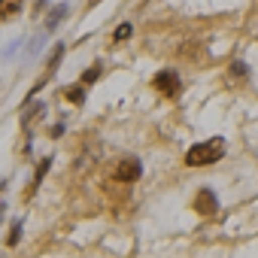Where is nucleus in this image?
<instances>
[{
	"mask_svg": "<svg viewBox=\"0 0 258 258\" xmlns=\"http://www.w3.org/2000/svg\"><path fill=\"white\" fill-rule=\"evenodd\" d=\"M22 4H25V0H0V22H4V19H13V16L22 10Z\"/></svg>",
	"mask_w": 258,
	"mask_h": 258,
	"instance_id": "39448f33",
	"label": "nucleus"
},
{
	"mask_svg": "<svg viewBox=\"0 0 258 258\" xmlns=\"http://www.w3.org/2000/svg\"><path fill=\"white\" fill-rule=\"evenodd\" d=\"M64 13H67V7H55V13H52V16H49V19H46V28H49V31H52V28H55V25H58V22H61V16H64Z\"/></svg>",
	"mask_w": 258,
	"mask_h": 258,
	"instance_id": "6e6552de",
	"label": "nucleus"
},
{
	"mask_svg": "<svg viewBox=\"0 0 258 258\" xmlns=\"http://www.w3.org/2000/svg\"><path fill=\"white\" fill-rule=\"evenodd\" d=\"M222 155H225V140L216 137V140H204V143L191 146L185 152V164L188 167H207V164H216Z\"/></svg>",
	"mask_w": 258,
	"mask_h": 258,
	"instance_id": "f257e3e1",
	"label": "nucleus"
},
{
	"mask_svg": "<svg viewBox=\"0 0 258 258\" xmlns=\"http://www.w3.org/2000/svg\"><path fill=\"white\" fill-rule=\"evenodd\" d=\"M131 31H134L131 25H118V31L112 34V40H115V43H121V40H127V37H131Z\"/></svg>",
	"mask_w": 258,
	"mask_h": 258,
	"instance_id": "1a4fd4ad",
	"label": "nucleus"
},
{
	"mask_svg": "<svg viewBox=\"0 0 258 258\" xmlns=\"http://www.w3.org/2000/svg\"><path fill=\"white\" fill-rule=\"evenodd\" d=\"M19 240H22V222H16V225H13V231H10V237H7V243H10V246H16Z\"/></svg>",
	"mask_w": 258,
	"mask_h": 258,
	"instance_id": "9d476101",
	"label": "nucleus"
},
{
	"mask_svg": "<svg viewBox=\"0 0 258 258\" xmlns=\"http://www.w3.org/2000/svg\"><path fill=\"white\" fill-rule=\"evenodd\" d=\"M152 85H155L164 97H176V94L182 91V82H179V76H176L173 70H161V73H155Z\"/></svg>",
	"mask_w": 258,
	"mask_h": 258,
	"instance_id": "7ed1b4c3",
	"label": "nucleus"
},
{
	"mask_svg": "<svg viewBox=\"0 0 258 258\" xmlns=\"http://www.w3.org/2000/svg\"><path fill=\"white\" fill-rule=\"evenodd\" d=\"M37 112H43V103H28V109L22 112V124L28 127V124H31V118H34Z\"/></svg>",
	"mask_w": 258,
	"mask_h": 258,
	"instance_id": "423d86ee",
	"label": "nucleus"
},
{
	"mask_svg": "<svg viewBox=\"0 0 258 258\" xmlns=\"http://www.w3.org/2000/svg\"><path fill=\"white\" fill-rule=\"evenodd\" d=\"M195 210H198L201 216H213V213L219 210V198H216L210 188H201V191L195 195Z\"/></svg>",
	"mask_w": 258,
	"mask_h": 258,
	"instance_id": "20e7f679",
	"label": "nucleus"
},
{
	"mask_svg": "<svg viewBox=\"0 0 258 258\" xmlns=\"http://www.w3.org/2000/svg\"><path fill=\"white\" fill-rule=\"evenodd\" d=\"M97 4H100V0H88V7H97Z\"/></svg>",
	"mask_w": 258,
	"mask_h": 258,
	"instance_id": "4468645a",
	"label": "nucleus"
},
{
	"mask_svg": "<svg viewBox=\"0 0 258 258\" xmlns=\"http://www.w3.org/2000/svg\"><path fill=\"white\" fill-rule=\"evenodd\" d=\"M140 176H143V164L137 158H121L112 173V179H118V182H137Z\"/></svg>",
	"mask_w": 258,
	"mask_h": 258,
	"instance_id": "f03ea898",
	"label": "nucleus"
},
{
	"mask_svg": "<svg viewBox=\"0 0 258 258\" xmlns=\"http://www.w3.org/2000/svg\"><path fill=\"white\" fill-rule=\"evenodd\" d=\"M49 167H52V158H43V161H40V167H37V176H34V185H31V188H37V185L43 182V176H46V170H49Z\"/></svg>",
	"mask_w": 258,
	"mask_h": 258,
	"instance_id": "0eeeda50",
	"label": "nucleus"
},
{
	"mask_svg": "<svg viewBox=\"0 0 258 258\" xmlns=\"http://www.w3.org/2000/svg\"><path fill=\"white\" fill-rule=\"evenodd\" d=\"M97 76H100V67H91V70H85V73H82V85H91Z\"/></svg>",
	"mask_w": 258,
	"mask_h": 258,
	"instance_id": "9b49d317",
	"label": "nucleus"
},
{
	"mask_svg": "<svg viewBox=\"0 0 258 258\" xmlns=\"http://www.w3.org/2000/svg\"><path fill=\"white\" fill-rule=\"evenodd\" d=\"M67 97H70L73 103H82V97H85V94H82V88H70V91H67Z\"/></svg>",
	"mask_w": 258,
	"mask_h": 258,
	"instance_id": "f8f14e48",
	"label": "nucleus"
},
{
	"mask_svg": "<svg viewBox=\"0 0 258 258\" xmlns=\"http://www.w3.org/2000/svg\"><path fill=\"white\" fill-rule=\"evenodd\" d=\"M231 76H246V64H231Z\"/></svg>",
	"mask_w": 258,
	"mask_h": 258,
	"instance_id": "ddd939ff",
	"label": "nucleus"
}]
</instances>
